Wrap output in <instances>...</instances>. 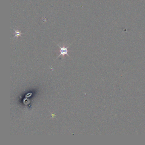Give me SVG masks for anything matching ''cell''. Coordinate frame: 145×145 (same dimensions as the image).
I'll return each instance as SVG.
<instances>
[{
	"instance_id": "6da1fadb",
	"label": "cell",
	"mask_w": 145,
	"mask_h": 145,
	"mask_svg": "<svg viewBox=\"0 0 145 145\" xmlns=\"http://www.w3.org/2000/svg\"><path fill=\"white\" fill-rule=\"evenodd\" d=\"M56 44L57 45V46L60 47V55H59V56H58L57 58V59L58 57H59L60 56H63V57H64L65 56V55H67V56H68L69 57H70V56H69V55L68 54V52L71 51L68 50V48L69 47V46H67V47H66L65 46H63V47H61V46H60L58 44H57L56 43Z\"/></svg>"
},
{
	"instance_id": "7a4b0ae2",
	"label": "cell",
	"mask_w": 145,
	"mask_h": 145,
	"mask_svg": "<svg viewBox=\"0 0 145 145\" xmlns=\"http://www.w3.org/2000/svg\"><path fill=\"white\" fill-rule=\"evenodd\" d=\"M13 29L15 31V32H14V34L15 35V36L13 37V38H16V37H17V38H18V37H21L22 38V36H21V34H23V33H22V32H20V31H19L18 29H17V30H15V29H14V28H13Z\"/></svg>"
}]
</instances>
